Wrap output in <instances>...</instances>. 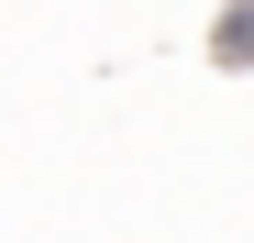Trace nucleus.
Listing matches in <instances>:
<instances>
[{
    "instance_id": "1",
    "label": "nucleus",
    "mask_w": 254,
    "mask_h": 243,
    "mask_svg": "<svg viewBox=\"0 0 254 243\" xmlns=\"http://www.w3.org/2000/svg\"><path fill=\"white\" fill-rule=\"evenodd\" d=\"M210 66L254 77V0H221V11H210Z\"/></svg>"
}]
</instances>
